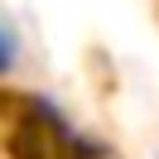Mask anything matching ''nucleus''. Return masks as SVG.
Listing matches in <instances>:
<instances>
[{"mask_svg": "<svg viewBox=\"0 0 159 159\" xmlns=\"http://www.w3.org/2000/svg\"><path fill=\"white\" fill-rule=\"evenodd\" d=\"M10 53H15V43H10V34L0 29V68H5V63H10Z\"/></svg>", "mask_w": 159, "mask_h": 159, "instance_id": "nucleus-1", "label": "nucleus"}]
</instances>
